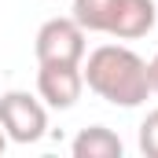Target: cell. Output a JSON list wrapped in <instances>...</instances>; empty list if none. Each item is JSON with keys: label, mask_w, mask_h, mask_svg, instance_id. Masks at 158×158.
Returning a JSON list of instances; mask_svg holds the SVG:
<instances>
[{"label": "cell", "mask_w": 158, "mask_h": 158, "mask_svg": "<svg viewBox=\"0 0 158 158\" xmlns=\"http://www.w3.org/2000/svg\"><path fill=\"white\" fill-rule=\"evenodd\" d=\"M155 22H158L155 0H114L107 33L118 40H140L155 30Z\"/></svg>", "instance_id": "5b68a950"}, {"label": "cell", "mask_w": 158, "mask_h": 158, "mask_svg": "<svg viewBox=\"0 0 158 158\" xmlns=\"http://www.w3.org/2000/svg\"><path fill=\"white\" fill-rule=\"evenodd\" d=\"M37 63H85V30L74 19H48L33 40Z\"/></svg>", "instance_id": "3957f363"}, {"label": "cell", "mask_w": 158, "mask_h": 158, "mask_svg": "<svg viewBox=\"0 0 158 158\" xmlns=\"http://www.w3.org/2000/svg\"><path fill=\"white\" fill-rule=\"evenodd\" d=\"M85 92V74L81 63H40L37 70V96L55 107V110H70Z\"/></svg>", "instance_id": "277c9868"}, {"label": "cell", "mask_w": 158, "mask_h": 158, "mask_svg": "<svg viewBox=\"0 0 158 158\" xmlns=\"http://www.w3.org/2000/svg\"><path fill=\"white\" fill-rule=\"evenodd\" d=\"M110 11H114V0H74L70 19L77 22L85 33H107Z\"/></svg>", "instance_id": "52a82bcc"}, {"label": "cell", "mask_w": 158, "mask_h": 158, "mask_svg": "<svg viewBox=\"0 0 158 158\" xmlns=\"http://www.w3.org/2000/svg\"><path fill=\"white\" fill-rule=\"evenodd\" d=\"M140 151L147 158H158V107L140 121Z\"/></svg>", "instance_id": "ba28073f"}, {"label": "cell", "mask_w": 158, "mask_h": 158, "mask_svg": "<svg viewBox=\"0 0 158 158\" xmlns=\"http://www.w3.org/2000/svg\"><path fill=\"white\" fill-rule=\"evenodd\" d=\"M121 140L118 132H110L107 125H92V129H81L70 143V155L74 158H121Z\"/></svg>", "instance_id": "8992f818"}, {"label": "cell", "mask_w": 158, "mask_h": 158, "mask_svg": "<svg viewBox=\"0 0 158 158\" xmlns=\"http://www.w3.org/2000/svg\"><path fill=\"white\" fill-rule=\"evenodd\" d=\"M4 147H7V136H4V129H0V155H4Z\"/></svg>", "instance_id": "30bf717a"}, {"label": "cell", "mask_w": 158, "mask_h": 158, "mask_svg": "<svg viewBox=\"0 0 158 158\" xmlns=\"http://www.w3.org/2000/svg\"><path fill=\"white\" fill-rule=\"evenodd\" d=\"M0 129L15 143H37L48 132V110L30 92H4L0 96Z\"/></svg>", "instance_id": "7a4b0ae2"}, {"label": "cell", "mask_w": 158, "mask_h": 158, "mask_svg": "<svg viewBox=\"0 0 158 158\" xmlns=\"http://www.w3.org/2000/svg\"><path fill=\"white\" fill-rule=\"evenodd\" d=\"M81 74H85V88H92L110 107L132 110V107L147 103V96H151L147 63L132 48H125V44H99L85 59Z\"/></svg>", "instance_id": "6da1fadb"}, {"label": "cell", "mask_w": 158, "mask_h": 158, "mask_svg": "<svg viewBox=\"0 0 158 158\" xmlns=\"http://www.w3.org/2000/svg\"><path fill=\"white\" fill-rule=\"evenodd\" d=\"M147 74H151V96H158V52H155V59L147 63Z\"/></svg>", "instance_id": "9c48e42d"}]
</instances>
